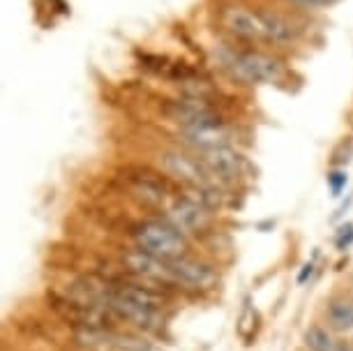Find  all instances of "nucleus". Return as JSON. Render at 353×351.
<instances>
[{
	"mask_svg": "<svg viewBox=\"0 0 353 351\" xmlns=\"http://www.w3.org/2000/svg\"><path fill=\"white\" fill-rule=\"evenodd\" d=\"M134 241L139 250L148 252L162 261L183 257L188 250V241H185L183 231L178 227L164 222H143L134 229Z\"/></svg>",
	"mask_w": 353,
	"mask_h": 351,
	"instance_id": "f257e3e1",
	"label": "nucleus"
},
{
	"mask_svg": "<svg viewBox=\"0 0 353 351\" xmlns=\"http://www.w3.org/2000/svg\"><path fill=\"white\" fill-rule=\"evenodd\" d=\"M226 70L233 79L243 83H277L284 77V68L277 58L261 51H245L229 58Z\"/></svg>",
	"mask_w": 353,
	"mask_h": 351,
	"instance_id": "f03ea898",
	"label": "nucleus"
},
{
	"mask_svg": "<svg viewBox=\"0 0 353 351\" xmlns=\"http://www.w3.org/2000/svg\"><path fill=\"white\" fill-rule=\"evenodd\" d=\"M166 118H171L173 123L181 125V130L199 128V125H210V123H222L219 116L215 114V109L208 104L205 97L188 95L181 99H171L164 107Z\"/></svg>",
	"mask_w": 353,
	"mask_h": 351,
	"instance_id": "7ed1b4c3",
	"label": "nucleus"
},
{
	"mask_svg": "<svg viewBox=\"0 0 353 351\" xmlns=\"http://www.w3.org/2000/svg\"><path fill=\"white\" fill-rule=\"evenodd\" d=\"M104 308L109 310L111 314H116L118 319L134 323V326L141 328V330H150V333H155V330H159L164 326L162 312L150 310L145 305H139V303L130 301V298L116 294L113 289H109V294H106V298H104Z\"/></svg>",
	"mask_w": 353,
	"mask_h": 351,
	"instance_id": "20e7f679",
	"label": "nucleus"
},
{
	"mask_svg": "<svg viewBox=\"0 0 353 351\" xmlns=\"http://www.w3.org/2000/svg\"><path fill=\"white\" fill-rule=\"evenodd\" d=\"M199 162L203 164L210 178L217 181H236L243 174V155L236 153L231 146H219V148L201 150L199 153Z\"/></svg>",
	"mask_w": 353,
	"mask_h": 351,
	"instance_id": "39448f33",
	"label": "nucleus"
},
{
	"mask_svg": "<svg viewBox=\"0 0 353 351\" xmlns=\"http://www.w3.org/2000/svg\"><path fill=\"white\" fill-rule=\"evenodd\" d=\"M169 273L176 284H185V287H194V289H208L215 284V273L210 266L205 263L190 259V257H176V259L166 261Z\"/></svg>",
	"mask_w": 353,
	"mask_h": 351,
	"instance_id": "423d86ee",
	"label": "nucleus"
},
{
	"mask_svg": "<svg viewBox=\"0 0 353 351\" xmlns=\"http://www.w3.org/2000/svg\"><path fill=\"white\" fill-rule=\"evenodd\" d=\"M162 164L171 176H176L178 181L188 183L190 188H203V185H210V174L205 171L203 164L199 162V157H188L181 153H164Z\"/></svg>",
	"mask_w": 353,
	"mask_h": 351,
	"instance_id": "0eeeda50",
	"label": "nucleus"
},
{
	"mask_svg": "<svg viewBox=\"0 0 353 351\" xmlns=\"http://www.w3.org/2000/svg\"><path fill=\"white\" fill-rule=\"evenodd\" d=\"M224 28L243 39H265V28L259 12H250L245 8H224L222 10Z\"/></svg>",
	"mask_w": 353,
	"mask_h": 351,
	"instance_id": "6e6552de",
	"label": "nucleus"
},
{
	"mask_svg": "<svg viewBox=\"0 0 353 351\" xmlns=\"http://www.w3.org/2000/svg\"><path fill=\"white\" fill-rule=\"evenodd\" d=\"M169 220L173 222V227L183 231H196L208 224L210 210L201 206L199 201H194L192 197H183L169 208Z\"/></svg>",
	"mask_w": 353,
	"mask_h": 351,
	"instance_id": "1a4fd4ad",
	"label": "nucleus"
},
{
	"mask_svg": "<svg viewBox=\"0 0 353 351\" xmlns=\"http://www.w3.org/2000/svg\"><path fill=\"white\" fill-rule=\"evenodd\" d=\"M183 141L194 146V148L201 153V150H210V148H219V146H229V130L224 128V123H210V125H199V128H190V130H181Z\"/></svg>",
	"mask_w": 353,
	"mask_h": 351,
	"instance_id": "9d476101",
	"label": "nucleus"
},
{
	"mask_svg": "<svg viewBox=\"0 0 353 351\" xmlns=\"http://www.w3.org/2000/svg\"><path fill=\"white\" fill-rule=\"evenodd\" d=\"M259 17H261V23L265 28V39H270V42L286 44L298 37V28L289 19L272 14V12H259Z\"/></svg>",
	"mask_w": 353,
	"mask_h": 351,
	"instance_id": "9b49d317",
	"label": "nucleus"
},
{
	"mask_svg": "<svg viewBox=\"0 0 353 351\" xmlns=\"http://www.w3.org/2000/svg\"><path fill=\"white\" fill-rule=\"evenodd\" d=\"M113 291L125 296V298H130V301L139 303V305L157 310V312H162L164 305H166V298L150 287H139V284H118V287H113Z\"/></svg>",
	"mask_w": 353,
	"mask_h": 351,
	"instance_id": "f8f14e48",
	"label": "nucleus"
},
{
	"mask_svg": "<svg viewBox=\"0 0 353 351\" xmlns=\"http://www.w3.org/2000/svg\"><path fill=\"white\" fill-rule=\"evenodd\" d=\"M134 194L141 199L143 203H150V206H162L166 201V188H164V181H159L157 176H139L134 178Z\"/></svg>",
	"mask_w": 353,
	"mask_h": 351,
	"instance_id": "ddd939ff",
	"label": "nucleus"
},
{
	"mask_svg": "<svg viewBox=\"0 0 353 351\" xmlns=\"http://www.w3.org/2000/svg\"><path fill=\"white\" fill-rule=\"evenodd\" d=\"M328 323L335 330H351L353 328V303L332 301L328 305Z\"/></svg>",
	"mask_w": 353,
	"mask_h": 351,
	"instance_id": "4468645a",
	"label": "nucleus"
},
{
	"mask_svg": "<svg viewBox=\"0 0 353 351\" xmlns=\"http://www.w3.org/2000/svg\"><path fill=\"white\" fill-rule=\"evenodd\" d=\"M305 347L310 351H339V344L323 326H310L305 330Z\"/></svg>",
	"mask_w": 353,
	"mask_h": 351,
	"instance_id": "2eb2a0df",
	"label": "nucleus"
},
{
	"mask_svg": "<svg viewBox=\"0 0 353 351\" xmlns=\"http://www.w3.org/2000/svg\"><path fill=\"white\" fill-rule=\"evenodd\" d=\"M346 183H349V176H346V171L342 169H332L328 174V188H330V194L332 197H342V192L346 188Z\"/></svg>",
	"mask_w": 353,
	"mask_h": 351,
	"instance_id": "dca6fc26",
	"label": "nucleus"
},
{
	"mask_svg": "<svg viewBox=\"0 0 353 351\" xmlns=\"http://www.w3.org/2000/svg\"><path fill=\"white\" fill-rule=\"evenodd\" d=\"M353 243V224L351 222H346V224H342L339 227V231H337V236H335V245H337V250H344L349 248V245Z\"/></svg>",
	"mask_w": 353,
	"mask_h": 351,
	"instance_id": "f3484780",
	"label": "nucleus"
},
{
	"mask_svg": "<svg viewBox=\"0 0 353 351\" xmlns=\"http://www.w3.org/2000/svg\"><path fill=\"white\" fill-rule=\"evenodd\" d=\"M289 3L298 5V8H307V10H316V8H330L337 0H289Z\"/></svg>",
	"mask_w": 353,
	"mask_h": 351,
	"instance_id": "a211bd4d",
	"label": "nucleus"
},
{
	"mask_svg": "<svg viewBox=\"0 0 353 351\" xmlns=\"http://www.w3.org/2000/svg\"><path fill=\"white\" fill-rule=\"evenodd\" d=\"M312 268H314V266H312V263H305V266H303V273L301 275H298V282H305V280H307V277L312 275Z\"/></svg>",
	"mask_w": 353,
	"mask_h": 351,
	"instance_id": "6ab92c4d",
	"label": "nucleus"
},
{
	"mask_svg": "<svg viewBox=\"0 0 353 351\" xmlns=\"http://www.w3.org/2000/svg\"><path fill=\"white\" fill-rule=\"evenodd\" d=\"M339 351H353V347H346V344H342V347H339Z\"/></svg>",
	"mask_w": 353,
	"mask_h": 351,
	"instance_id": "aec40b11",
	"label": "nucleus"
}]
</instances>
